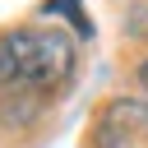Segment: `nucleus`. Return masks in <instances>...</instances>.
I'll return each instance as SVG.
<instances>
[{
	"instance_id": "f257e3e1",
	"label": "nucleus",
	"mask_w": 148,
	"mask_h": 148,
	"mask_svg": "<svg viewBox=\"0 0 148 148\" xmlns=\"http://www.w3.org/2000/svg\"><path fill=\"white\" fill-rule=\"evenodd\" d=\"M74 74V42L60 28L0 32V125H28Z\"/></svg>"
},
{
	"instance_id": "f03ea898",
	"label": "nucleus",
	"mask_w": 148,
	"mask_h": 148,
	"mask_svg": "<svg viewBox=\"0 0 148 148\" xmlns=\"http://www.w3.org/2000/svg\"><path fill=\"white\" fill-rule=\"evenodd\" d=\"M125 37H134V42H148V0H134V5H130Z\"/></svg>"
},
{
	"instance_id": "7ed1b4c3",
	"label": "nucleus",
	"mask_w": 148,
	"mask_h": 148,
	"mask_svg": "<svg viewBox=\"0 0 148 148\" xmlns=\"http://www.w3.org/2000/svg\"><path fill=\"white\" fill-rule=\"evenodd\" d=\"M60 9H69V18H74L79 32H92V23H88V14L79 9V0H46V14H60Z\"/></svg>"
},
{
	"instance_id": "20e7f679",
	"label": "nucleus",
	"mask_w": 148,
	"mask_h": 148,
	"mask_svg": "<svg viewBox=\"0 0 148 148\" xmlns=\"http://www.w3.org/2000/svg\"><path fill=\"white\" fill-rule=\"evenodd\" d=\"M139 83H143V88H148V60H143V65H139Z\"/></svg>"
}]
</instances>
